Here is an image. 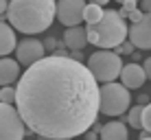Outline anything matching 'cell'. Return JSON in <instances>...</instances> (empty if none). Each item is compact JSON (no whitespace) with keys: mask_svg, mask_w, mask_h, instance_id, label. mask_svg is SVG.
Instances as JSON below:
<instances>
[{"mask_svg":"<svg viewBox=\"0 0 151 140\" xmlns=\"http://www.w3.org/2000/svg\"><path fill=\"white\" fill-rule=\"evenodd\" d=\"M15 105L31 134L77 138L96 123L101 85L83 61L46 55L18 79Z\"/></svg>","mask_w":151,"mask_h":140,"instance_id":"1","label":"cell"},{"mask_svg":"<svg viewBox=\"0 0 151 140\" xmlns=\"http://www.w3.org/2000/svg\"><path fill=\"white\" fill-rule=\"evenodd\" d=\"M57 18V0H9L7 20L24 35L44 33Z\"/></svg>","mask_w":151,"mask_h":140,"instance_id":"2","label":"cell"},{"mask_svg":"<svg viewBox=\"0 0 151 140\" xmlns=\"http://www.w3.org/2000/svg\"><path fill=\"white\" fill-rule=\"evenodd\" d=\"M88 44H94L103 50H114L118 44H123L129 35V27L125 24V18L116 9H105L101 22L94 27H88Z\"/></svg>","mask_w":151,"mask_h":140,"instance_id":"3","label":"cell"},{"mask_svg":"<svg viewBox=\"0 0 151 140\" xmlns=\"http://www.w3.org/2000/svg\"><path fill=\"white\" fill-rule=\"evenodd\" d=\"M88 70L92 72V77L99 81V83H110V81H116L121 77L123 70V59L118 53L114 50H96L88 57Z\"/></svg>","mask_w":151,"mask_h":140,"instance_id":"4","label":"cell"},{"mask_svg":"<svg viewBox=\"0 0 151 140\" xmlns=\"http://www.w3.org/2000/svg\"><path fill=\"white\" fill-rule=\"evenodd\" d=\"M132 107V94L129 88L123 83L110 81L101 85V114L105 116H123Z\"/></svg>","mask_w":151,"mask_h":140,"instance_id":"5","label":"cell"},{"mask_svg":"<svg viewBox=\"0 0 151 140\" xmlns=\"http://www.w3.org/2000/svg\"><path fill=\"white\" fill-rule=\"evenodd\" d=\"M27 125L15 105L0 103V140H24Z\"/></svg>","mask_w":151,"mask_h":140,"instance_id":"6","label":"cell"},{"mask_svg":"<svg viewBox=\"0 0 151 140\" xmlns=\"http://www.w3.org/2000/svg\"><path fill=\"white\" fill-rule=\"evenodd\" d=\"M46 57V48H44V42H40L37 37H22L15 46V59H18L20 66H24V68H29V66H33L35 61L44 59Z\"/></svg>","mask_w":151,"mask_h":140,"instance_id":"7","label":"cell"},{"mask_svg":"<svg viewBox=\"0 0 151 140\" xmlns=\"http://www.w3.org/2000/svg\"><path fill=\"white\" fill-rule=\"evenodd\" d=\"M83 11H86V0H57V20L66 29L81 27Z\"/></svg>","mask_w":151,"mask_h":140,"instance_id":"8","label":"cell"},{"mask_svg":"<svg viewBox=\"0 0 151 140\" xmlns=\"http://www.w3.org/2000/svg\"><path fill=\"white\" fill-rule=\"evenodd\" d=\"M127 39L140 50H151V15L145 13L140 22H132Z\"/></svg>","mask_w":151,"mask_h":140,"instance_id":"9","label":"cell"},{"mask_svg":"<svg viewBox=\"0 0 151 140\" xmlns=\"http://www.w3.org/2000/svg\"><path fill=\"white\" fill-rule=\"evenodd\" d=\"M147 81V75H145V68L138 64V61H132V64H125L121 70V83L129 90H140L142 83Z\"/></svg>","mask_w":151,"mask_h":140,"instance_id":"10","label":"cell"},{"mask_svg":"<svg viewBox=\"0 0 151 140\" xmlns=\"http://www.w3.org/2000/svg\"><path fill=\"white\" fill-rule=\"evenodd\" d=\"M20 77H22V66L18 64V59L0 57V85H11Z\"/></svg>","mask_w":151,"mask_h":140,"instance_id":"11","label":"cell"},{"mask_svg":"<svg viewBox=\"0 0 151 140\" xmlns=\"http://www.w3.org/2000/svg\"><path fill=\"white\" fill-rule=\"evenodd\" d=\"M99 138L101 140H129V131H127V125L123 121H112V123H105L99 131Z\"/></svg>","mask_w":151,"mask_h":140,"instance_id":"12","label":"cell"},{"mask_svg":"<svg viewBox=\"0 0 151 140\" xmlns=\"http://www.w3.org/2000/svg\"><path fill=\"white\" fill-rule=\"evenodd\" d=\"M15 46H18L15 29L11 24L0 20V57H7L9 53H15Z\"/></svg>","mask_w":151,"mask_h":140,"instance_id":"13","label":"cell"},{"mask_svg":"<svg viewBox=\"0 0 151 140\" xmlns=\"http://www.w3.org/2000/svg\"><path fill=\"white\" fill-rule=\"evenodd\" d=\"M88 44V33L83 27H70L64 33V46H68L70 50H81Z\"/></svg>","mask_w":151,"mask_h":140,"instance_id":"14","label":"cell"},{"mask_svg":"<svg viewBox=\"0 0 151 140\" xmlns=\"http://www.w3.org/2000/svg\"><path fill=\"white\" fill-rule=\"evenodd\" d=\"M103 13H105V11H103V7L90 2V4H86V11H83V22H86L88 27H94V24L101 22Z\"/></svg>","mask_w":151,"mask_h":140,"instance_id":"15","label":"cell"},{"mask_svg":"<svg viewBox=\"0 0 151 140\" xmlns=\"http://www.w3.org/2000/svg\"><path fill=\"white\" fill-rule=\"evenodd\" d=\"M142 110H145V105H134V107H129L127 116H125V121L129 123V127H134V129H140V127H142Z\"/></svg>","mask_w":151,"mask_h":140,"instance_id":"16","label":"cell"},{"mask_svg":"<svg viewBox=\"0 0 151 140\" xmlns=\"http://www.w3.org/2000/svg\"><path fill=\"white\" fill-rule=\"evenodd\" d=\"M0 103L15 105V88L13 85H2L0 88Z\"/></svg>","mask_w":151,"mask_h":140,"instance_id":"17","label":"cell"},{"mask_svg":"<svg viewBox=\"0 0 151 140\" xmlns=\"http://www.w3.org/2000/svg\"><path fill=\"white\" fill-rule=\"evenodd\" d=\"M114 53H118V55H134L136 53V46L129 42V39H125L123 44H118L116 48H114Z\"/></svg>","mask_w":151,"mask_h":140,"instance_id":"18","label":"cell"},{"mask_svg":"<svg viewBox=\"0 0 151 140\" xmlns=\"http://www.w3.org/2000/svg\"><path fill=\"white\" fill-rule=\"evenodd\" d=\"M121 4H123V7H121V11H118V13H121L123 18H127V13H129V11L138 9V0H123Z\"/></svg>","mask_w":151,"mask_h":140,"instance_id":"19","label":"cell"},{"mask_svg":"<svg viewBox=\"0 0 151 140\" xmlns=\"http://www.w3.org/2000/svg\"><path fill=\"white\" fill-rule=\"evenodd\" d=\"M142 129L151 131V103L145 105V110H142Z\"/></svg>","mask_w":151,"mask_h":140,"instance_id":"20","label":"cell"},{"mask_svg":"<svg viewBox=\"0 0 151 140\" xmlns=\"http://www.w3.org/2000/svg\"><path fill=\"white\" fill-rule=\"evenodd\" d=\"M57 46H59V42H57V39L53 37V35H48V37L44 39V48H46V53H53V50L57 48Z\"/></svg>","mask_w":151,"mask_h":140,"instance_id":"21","label":"cell"},{"mask_svg":"<svg viewBox=\"0 0 151 140\" xmlns=\"http://www.w3.org/2000/svg\"><path fill=\"white\" fill-rule=\"evenodd\" d=\"M142 15H145V13L140 11V9H134V11H129V13H127V18L132 20V22H140V20H142Z\"/></svg>","mask_w":151,"mask_h":140,"instance_id":"22","label":"cell"},{"mask_svg":"<svg viewBox=\"0 0 151 140\" xmlns=\"http://www.w3.org/2000/svg\"><path fill=\"white\" fill-rule=\"evenodd\" d=\"M142 68H145V75H147V79L151 81V55L142 61Z\"/></svg>","mask_w":151,"mask_h":140,"instance_id":"23","label":"cell"},{"mask_svg":"<svg viewBox=\"0 0 151 140\" xmlns=\"http://www.w3.org/2000/svg\"><path fill=\"white\" fill-rule=\"evenodd\" d=\"M140 11H142V13L151 11V0H140Z\"/></svg>","mask_w":151,"mask_h":140,"instance_id":"24","label":"cell"},{"mask_svg":"<svg viewBox=\"0 0 151 140\" xmlns=\"http://www.w3.org/2000/svg\"><path fill=\"white\" fill-rule=\"evenodd\" d=\"M83 136H86V140H99V131H94V129H88Z\"/></svg>","mask_w":151,"mask_h":140,"instance_id":"25","label":"cell"},{"mask_svg":"<svg viewBox=\"0 0 151 140\" xmlns=\"http://www.w3.org/2000/svg\"><path fill=\"white\" fill-rule=\"evenodd\" d=\"M70 59H77V61H83V55H81V50H72V53H68Z\"/></svg>","mask_w":151,"mask_h":140,"instance_id":"26","label":"cell"},{"mask_svg":"<svg viewBox=\"0 0 151 140\" xmlns=\"http://www.w3.org/2000/svg\"><path fill=\"white\" fill-rule=\"evenodd\" d=\"M7 9H9V0H0V15H7Z\"/></svg>","mask_w":151,"mask_h":140,"instance_id":"27","label":"cell"},{"mask_svg":"<svg viewBox=\"0 0 151 140\" xmlns=\"http://www.w3.org/2000/svg\"><path fill=\"white\" fill-rule=\"evenodd\" d=\"M138 105H149V96L147 94H138Z\"/></svg>","mask_w":151,"mask_h":140,"instance_id":"28","label":"cell"},{"mask_svg":"<svg viewBox=\"0 0 151 140\" xmlns=\"http://www.w3.org/2000/svg\"><path fill=\"white\" fill-rule=\"evenodd\" d=\"M92 2L99 4V7H105V4H107V2H112V0H92Z\"/></svg>","mask_w":151,"mask_h":140,"instance_id":"29","label":"cell"},{"mask_svg":"<svg viewBox=\"0 0 151 140\" xmlns=\"http://www.w3.org/2000/svg\"><path fill=\"white\" fill-rule=\"evenodd\" d=\"M37 140H53V138H48V136H37Z\"/></svg>","mask_w":151,"mask_h":140,"instance_id":"30","label":"cell"},{"mask_svg":"<svg viewBox=\"0 0 151 140\" xmlns=\"http://www.w3.org/2000/svg\"><path fill=\"white\" fill-rule=\"evenodd\" d=\"M61 140H72V138H61Z\"/></svg>","mask_w":151,"mask_h":140,"instance_id":"31","label":"cell"},{"mask_svg":"<svg viewBox=\"0 0 151 140\" xmlns=\"http://www.w3.org/2000/svg\"><path fill=\"white\" fill-rule=\"evenodd\" d=\"M145 140H151V136H149V138H145Z\"/></svg>","mask_w":151,"mask_h":140,"instance_id":"32","label":"cell"},{"mask_svg":"<svg viewBox=\"0 0 151 140\" xmlns=\"http://www.w3.org/2000/svg\"><path fill=\"white\" fill-rule=\"evenodd\" d=\"M116 2H123V0H116Z\"/></svg>","mask_w":151,"mask_h":140,"instance_id":"33","label":"cell"},{"mask_svg":"<svg viewBox=\"0 0 151 140\" xmlns=\"http://www.w3.org/2000/svg\"><path fill=\"white\" fill-rule=\"evenodd\" d=\"M149 15H151V11H149Z\"/></svg>","mask_w":151,"mask_h":140,"instance_id":"34","label":"cell"}]
</instances>
